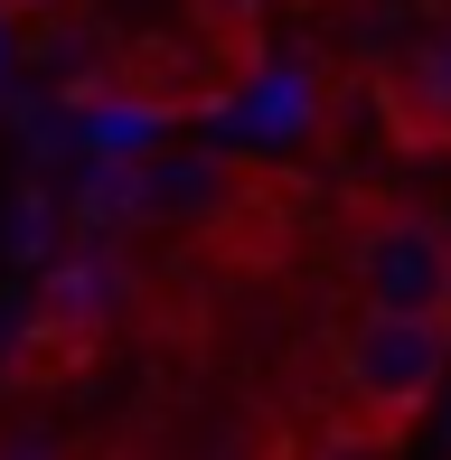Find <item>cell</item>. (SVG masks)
I'll return each mask as SVG.
<instances>
[{
  "label": "cell",
  "instance_id": "obj_1",
  "mask_svg": "<svg viewBox=\"0 0 451 460\" xmlns=\"http://www.w3.org/2000/svg\"><path fill=\"white\" fill-rule=\"evenodd\" d=\"M451 385V320L367 301L330 339V394L348 404V442H404L414 413Z\"/></svg>",
  "mask_w": 451,
  "mask_h": 460
},
{
  "label": "cell",
  "instance_id": "obj_2",
  "mask_svg": "<svg viewBox=\"0 0 451 460\" xmlns=\"http://www.w3.org/2000/svg\"><path fill=\"white\" fill-rule=\"evenodd\" d=\"M122 320V263L104 244H75L38 273V301H29V329H19V367L48 376V367H85L94 348L113 339Z\"/></svg>",
  "mask_w": 451,
  "mask_h": 460
},
{
  "label": "cell",
  "instance_id": "obj_3",
  "mask_svg": "<svg viewBox=\"0 0 451 460\" xmlns=\"http://www.w3.org/2000/svg\"><path fill=\"white\" fill-rule=\"evenodd\" d=\"M348 263H358V301L451 320V226L442 217H376V226H358Z\"/></svg>",
  "mask_w": 451,
  "mask_h": 460
},
{
  "label": "cell",
  "instance_id": "obj_4",
  "mask_svg": "<svg viewBox=\"0 0 451 460\" xmlns=\"http://www.w3.org/2000/svg\"><path fill=\"white\" fill-rule=\"evenodd\" d=\"M385 122H395L414 151H451V29L423 38V48L385 75Z\"/></svg>",
  "mask_w": 451,
  "mask_h": 460
},
{
  "label": "cell",
  "instance_id": "obj_5",
  "mask_svg": "<svg viewBox=\"0 0 451 460\" xmlns=\"http://www.w3.org/2000/svg\"><path fill=\"white\" fill-rule=\"evenodd\" d=\"M75 0H0V19H66Z\"/></svg>",
  "mask_w": 451,
  "mask_h": 460
}]
</instances>
